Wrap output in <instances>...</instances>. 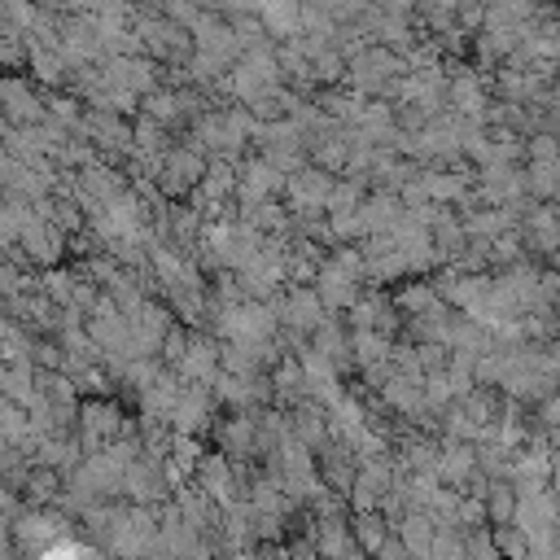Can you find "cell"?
<instances>
[{"label":"cell","mask_w":560,"mask_h":560,"mask_svg":"<svg viewBox=\"0 0 560 560\" xmlns=\"http://www.w3.org/2000/svg\"><path fill=\"white\" fill-rule=\"evenodd\" d=\"M407 74V57H398L394 48L385 44H372L363 48L359 57H350V74H346V88L368 96V101H389L394 96V83Z\"/></svg>","instance_id":"6da1fadb"},{"label":"cell","mask_w":560,"mask_h":560,"mask_svg":"<svg viewBox=\"0 0 560 560\" xmlns=\"http://www.w3.org/2000/svg\"><path fill=\"white\" fill-rule=\"evenodd\" d=\"M4 534H13V542H18V551H22L26 560H35V556L48 551L52 542L70 538V521H66L61 508H26L13 525H4Z\"/></svg>","instance_id":"7a4b0ae2"},{"label":"cell","mask_w":560,"mask_h":560,"mask_svg":"<svg viewBox=\"0 0 560 560\" xmlns=\"http://www.w3.org/2000/svg\"><path fill=\"white\" fill-rule=\"evenodd\" d=\"M206 171H210V158H206L201 149H192V144H175V149L166 153L162 171H158V188H162L166 201H188V197L201 188Z\"/></svg>","instance_id":"3957f363"},{"label":"cell","mask_w":560,"mask_h":560,"mask_svg":"<svg viewBox=\"0 0 560 560\" xmlns=\"http://www.w3.org/2000/svg\"><path fill=\"white\" fill-rule=\"evenodd\" d=\"M276 315H280V328L284 332H298V337H311L332 311L324 306V298L315 293V284H289L280 298H271Z\"/></svg>","instance_id":"277c9868"},{"label":"cell","mask_w":560,"mask_h":560,"mask_svg":"<svg viewBox=\"0 0 560 560\" xmlns=\"http://www.w3.org/2000/svg\"><path fill=\"white\" fill-rule=\"evenodd\" d=\"M332 188H337V175H328V171H319V166H302V171L289 175V184H284V206H289V214H298V219L328 214Z\"/></svg>","instance_id":"5b68a950"},{"label":"cell","mask_w":560,"mask_h":560,"mask_svg":"<svg viewBox=\"0 0 560 560\" xmlns=\"http://www.w3.org/2000/svg\"><path fill=\"white\" fill-rule=\"evenodd\" d=\"M127 433V416L118 411V402L109 398H88L79 407V442L88 446V455L105 451L109 442H118Z\"/></svg>","instance_id":"8992f818"},{"label":"cell","mask_w":560,"mask_h":560,"mask_svg":"<svg viewBox=\"0 0 560 560\" xmlns=\"http://www.w3.org/2000/svg\"><path fill=\"white\" fill-rule=\"evenodd\" d=\"M0 105H4V122H13V127H39V122H48V105H44V92H39L35 79L4 74Z\"/></svg>","instance_id":"52a82bcc"},{"label":"cell","mask_w":560,"mask_h":560,"mask_svg":"<svg viewBox=\"0 0 560 560\" xmlns=\"http://www.w3.org/2000/svg\"><path fill=\"white\" fill-rule=\"evenodd\" d=\"M192 486H197L206 499H214L219 508H232L236 499H245V494L236 490V486H241V468H236V459L223 455V451H206V455H201Z\"/></svg>","instance_id":"ba28073f"},{"label":"cell","mask_w":560,"mask_h":560,"mask_svg":"<svg viewBox=\"0 0 560 560\" xmlns=\"http://www.w3.org/2000/svg\"><path fill=\"white\" fill-rule=\"evenodd\" d=\"M446 109L459 114V118L486 122V114H490V79L468 70V66H455L451 83H446Z\"/></svg>","instance_id":"9c48e42d"},{"label":"cell","mask_w":560,"mask_h":560,"mask_svg":"<svg viewBox=\"0 0 560 560\" xmlns=\"http://www.w3.org/2000/svg\"><path fill=\"white\" fill-rule=\"evenodd\" d=\"M66 241H70V236H66L61 228H52L48 219L35 214V219L26 223V232H22L18 245H22V254H26V262H31L35 271H48V267H61V258H66V249H70Z\"/></svg>","instance_id":"30bf717a"},{"label":"cell","mask_w":560,"mask_h":560,"mask_svg":"<svg viewBox=\"0 0 560 560\" xmlns=\"http://www.w3.org/2000/svg\"><path fill=\"white\" fill-rule=\"evenodd\" d=\"M315 293L324 298V306H328L332 315H346V311L363 298V276L346 271V267L328 254V262H324V267H319V276H315Z\"/></svg>","instance_id":"8fae6325"},{"label":"cell","mask_w":560,"mask_h":560,"mask_svg":"<svg viewBox=\"0 0 560 560\" xmlns=\"http://www.w3.org/2000/svg\"><path fill=\"white\" fill-rule=\"evenodd\" d=\"M122 494L131 503H144V508H158L166 494H171V481H166V464L158 455H140L127 477H122Z\"/></svg>","instance_id":"7c38bea8"},{"label":"cell","mask_w":560,"mask_h":560,"mask_svg":"<svg viewBox=\"0 0 560 560\" xmlns=\"http://www.w3.org/2000/svg\"><path fill=\"white\" fill-rule=\"evenodd\" d=\"M214 389L210 385H184V394H179V402H175V411H171V429L175 433H192V438H201V433H210V420H214Z\"/></svg>","instance_id":"4fadbf2b"},{"label":"cell","mask_w":560,"mask_h":560,"mask_svg":"<svg viewBox=\"0 0 560 560\" xmlns=\"http://www.w3.org/2000/svg\"><path fill=\"white\" fill-rule=\"evenodd\" d=\"M258 411H262V407H254V411H232V416H223V420L214 424V442H219L223 455L241 459V455L262 451V438H258Z\"/></svg>","instance_id":"5bb4252c"},{"label":"cell","mask_w":560,"mask_h":560,"mask_svg":"<svg viewBox=\"0 0 560 560\" xmlns=\"http://www.w3.org/2000/svg\"><path fill=\"white\" fill-rule=\"evenodd\" d=\"M311 350H319L324 359H332L341 376H346L350 368H359V363H354V332L346 328L341 315H328V319L311 332Z\"/></svg>","instance_id":"9a60e30c"},{"label":"cell","mask_w":560,"mask_h":560,"mask_svg":"<svg viewBox=\"0 0 560 560\" xmlns=\"http://www.w3.org/2000/svg\"><path fill=\"white\" fill-rule=\"evenodd\" d=\"M438 481L442 486H455L464 490L481 468H477V446L472 442H455V438H442V455H438Z\"/></svg>","instance_id":"2e32d148"},{"label":"cell","mask_w":560,"mask_h":560,"mask_svg":"<svg viewBox=\"0 0 560 560\" xmlns=\"http://www.w3.org/2000/svg\"><path fill=\"white\" fill-rule=\"evenodd\" d=\"M311 525H315V529L306 534V542H311L324 560H346V556L359 551V547H354V525H350L346 516H324V521L315 516Z\"/></svg>","instance_id":"e0dca14e"},{"label":"cell","mask_w":560,"mask_h":560,"mask_svg":"<svg viewBox=\"0 0 560 560\" xmlns=\"http://www.w3.org/2000/svg\"><path fill=\"white\" fill-rule=\"evenodd\" d=\"M26 70L44 92H61L74 79V61L66 57V48H44V44H31V66Z\"/></svg>","instance_id":"ac0fdd59"},{"label":"cell","mask_w":560,"mask_h":560,"mask_svg":"<svg viewBox=\"0 0 560 560\" xmlns=\"http://www.w3.org/2000/svg\"><path fill=\"white\" fill-rule=\"evenodd\" d=\"M402 197L398 192H368L363 197V206H359V228H363V241L368 236H385V232H394L398 228V219H402Z\"/></svg>","instance_id":"d6986e66"},{"label":"cell","mask_w":560,"mask_h":560,"mask_svg":"<svg viewBox=\"0 0 560 560\" xmlns=\"http://www.w3.org/2000/svg\"><path fill=\"white\" fill-rule=\"evenodd\" d=\"M302 9L306 0H258V18L271 39H293L302 31Z\"/></svg>","instance_id":"ffe728a7"},{"label":"cell","mask_w":560,"mask_h":560,"mask_svg":"<svg viewBox=\"0 0 560 560\" xmlns=\"http://www.w3.org/2000/svg\"><path fill=\"white\" fill-rule=\"evenodd\" d=\"M140 114H149L153 122H162V127H179V122H188V105H184V92L179 88H158V92H149L144 101H140Z\"/></svg>","instance_id":"44dd1931"},{"label":"cell","mask_w":560,"mask_h":560,"mask_svg":"<svg viewBox=\"0 0 560 560\" xmlns=\"http://www.w3.org/2000/svg\"><path fill=\"white\" fill-rule=\"evenodd\" d=\"M350 525H354V547H359L368 560H376L381 547H385L389 534H394V521H389L385 512H359V516H350Z\"/></svg>","instance_id":"7402d4cb"},{"label":"cell","mask_w":560,"mask_h":560,"mask_svg":"<svg viewBox=\"0 0 560 560\" xmlns=\"http://www.w3.org/2000/svg\"><path fill=\"white\" fill-rule=\"evenodd\" d=\"M394 534L407 542V551H411L416 560H424V556H429V547H433V538H438V521H433L429 512H416V508H411V512L394 525Z\"/></svg>","instance_id":"603a6c76"},{"label":"cell","mask_w":560,"mask_h":560,"mask_svg":"<svg viewBox=\"0 0 560 560\" xmlns=\"http://www.w3.org/2000/svg\"><path fill=\"white\" fill-rule=\"evenodd\" d=\"M311 74H315V88H319V92H328V88H346L350 57H346L337 44H328V48H319V52L311 57Z\"/></svg>","instance_id":"cb8c5ba5"},{"label":"cell","mask_w":560,"mask_h":560,"mask_svg":"<svg viewBox=\"0 0 560 560\" xmlns=\"http://www.w3.org/2000/svg\"><path fill=\"white\" fill-rule=\"evenodd\" d=\"M464 228H468V241H499L508 228H512V219L499 210V206H477V210H468L464 214Z\"/></svg>","instance_id":"d4e9b609"},{"label":"cell","mask_w":560,"mask_h":560,"mask_svg":"<svg viewBox=\"0 0 560 560\" xmlns=\"http://www.w3.org/2000/svg\"><path fill=\"white\" fill-rule=\"evenodd\" d=\"M389 359H394V337H385V332H376V328L354 332V363H359V372H363V368H381V363H389Z\"/></svg>","instance_id":"484cf974"},{"label":"cell","mask_w":560,"mask_h":560,"mask_svg":"<svg viewBox=\"0 0 560 560\" xmlns=\"http://www.w3.org/2000/svg\"><path fill=\"white\" fill-rule=\"evenodd\" d=\"M516 503H521V494H516L512 481H490V490H486L490 525H512L516 521Z\"/></svg>","instance_id":"4316f807"},{"label":"cell","mask_w":560,"mask_h":560,"mask_svg":"<svg viewBox=\"0 0 560 560\" xmlns=\"http://www.w3.org/2000/svg\"><path fill=\"white\" fill-rule=\"evenodd\" d=\"M424 560H468V538H464V529H459V525H442Z\"/></svg>","instance_id":"83f0119b"},{"label":"cell","mask_w":560,"mask_h":560,"mask_svg":"<svg viewBox=\"0 0 560 560\" xmlns=\"http://www.w3.org/2000/svg\"><path fill=\"white\" fill-rule=\"evenodd\" d=\"M464 538H468V560H508L503 551H499V538L481 525V529H464Z\"/></svg>","instance_id":"f1b7e54d"},{"label":"cell","mask_w":560,"mask_h":560,"mask_svg":"<svg viewBox=\"0 0 560 560\" xmlns=\"http://www.w3.org/2000/svg\"><path fill=\"white\" fill-rule=\"evenodd\" d=\"M494 538H499V551H503L508 560H525V556H529V534H525L521 525H499Z\"/></svg>","instance_id":"f546056e"},{"label":"cell","mask_w":560,"mask_h":560,"mask_svg":"<svg viewBox=\"0 0 560 560\" xmlns=\"http://www.w3.org/2000/svg\"><path fill=\"white\" fill-rule=\"evenodd\" d=\"M411 346H416L420 368H424L429 376H438V372H446V368H451V350H446L442 341H411Z\"/></svg>","instance_id":"4dcf8cb0"},{"label":"cell","mask_w":560,"mask_h":560,"mask_svg":"<svg viewBox=\"0 0 560 560\" xmlns=\"http://www.w3.org/2000/svg\"><path fill=\"white\" fill-rule=\"evenodd\" d=\"M0 57H4L9 70L31 66V44H26V35H0Z\"/></svg>","instance_id":"1f68e13d"},{"label":"cell","mask_w":560,"mask_h":560,"mask_svg":"<svg viewBox=\"0 0 560 560\" xmlns=\"http://www.w3.org/2000/svg\"><path fill=\"white\" fill-rule=\"evenodd\" d=\"M529 162H560V136L556 131H538L529 136Z\"/></svg>","instance_id":"d6a6232c"},{"label":"cell","mask_w":560,"mask_h":560,"mask_svg":"<svg viewBox=\"0 0 560 560\" xmlns=\"http://www.w3.org/2000/svg\"><path fill=\"white\" fill-rule=\"evenodd\" d=\"M162 13L171 18V22H179V26H197V18H201V9H197V0H166L162 4Z\"/></svg>","instance_id":"836d02e7"},{"label":"cell","mask_w":560,"mask_h":560,"mask_svg":"<svg viewBox=\"0 0 560 560\" xmlns=\"http://www.w3.org/2000/svg\"><path fill=\"white\" fill-rule=\"evenodd\" d=\"M83 551H88V542H79V538L70 534V538H61V542H52L48 551H39L35 560H83Z\"/></svg>","instance_id":"e575fe53"},{"label":"cell","mask_w":560,"mask_h":560,"mask_svg":"<svg viewBox=\"0 0 560 560\" xmlns=\"http://www.w3.org/2000/svg\"><path fill=\"white\" fill-rule=\"evenodd\" d=\"M289 551H293V560H324V556H319L311 542H298V547H289Z\"/></svg>","instance_id":"d590c367"},{"label":"cell","mask_w":560,"mask_h":560,"mask_svg":"<svg viewBox=\"0 0 560 560\" xmlns=\"http://www.w3.org/2000/svg\"><path fill=\"white\" fill-rule=\"evenodd\" d=\"M83 560H118V556H109L105 547H92V542H88V551H83Z\"/></svg>","instance_id":"8d00e7d4"},{"label":"cell","mask_w":560,"mask_h":560,"mask_svg":"<svg viewBox=\"0 0 560 560\" xmlns=\"http://www.w3.org/2000/svg\"><path fill=\"white\" fill-rule=\"evenodd\" d=\"M525 560H538V556H525Z\"/></svg>","instance_id":"74e56055"}]
</instances>
